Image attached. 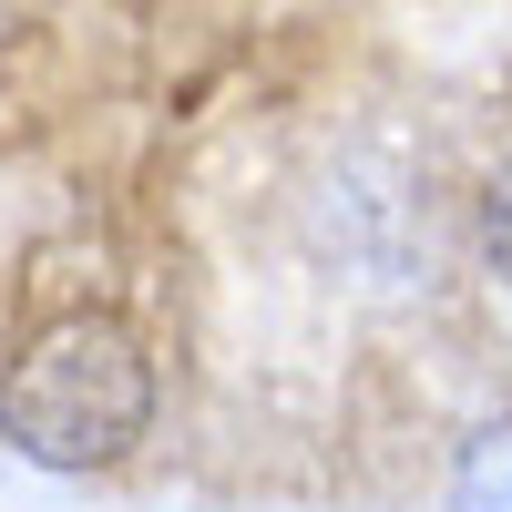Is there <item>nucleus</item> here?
Wrapping results in <instances>:
<instances>
[{
  "label": "nucleus",
  "instance_id": "1",
  "mask_svg": "<svg viewBox=\"0 0 512 512\" xmlns=\"http://www.w3.org/2000/svg\"><path fill=\"white\" fill-rule=\"evenodd\" d=\"M154 420V359L123 318H62L0 379V431L41 472H103Z\"/></svg>",
  "mask_w": 512,
  "mask_h": 512
},
{
  "label": "nucleus",
  "instance_id": "2",
  "mask_svg": "<svg viewBox=\"0 0 512 512\" xmlns=\"http://www.w3.org/2000/svg\"><path fill=\"white\" fill-rule=\"evenodd\" d=\"M482 246H492V267L512 277V164L492 175V195H482Z\"/></svg>",
  "mask_w": 512,
  "mask_h": 512
}]
</instances>
